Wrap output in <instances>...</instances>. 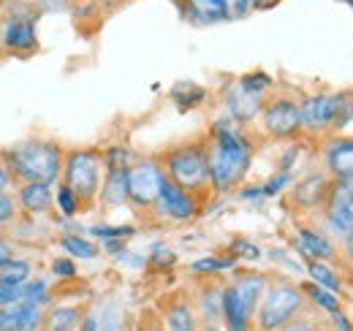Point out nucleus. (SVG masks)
Listing matches in <instances>:
<instances>
[{
	"label": "nucleus",
	"mask_w": 353,
	"mask_h": 331,
	"mask_svg": "<svg viewBox=\"0 0 353 331\" xmlns=\"http://www.w3.org/2000/svg\"><path fill=\"white\" fill-rule=\"evenodd\" d=\"M204 144L212 193H228L242 185L256 155V144L245 133V125L234 123L231 117H218L210 125V139Z\"/></svg>",
	"instance_id": "obj_1"
},
{
	"label": "nucleus",
	"mask_w": 353,
	"mask_h": 331,
	"mask_svg": "<svg viewBox=\"0 0 353 331\" xmlns=\"http://www.w3.org/2000/svg\"><path fill=\"white\" fill-rule=\"evenodd\" d=\"M3 163L8 168L11 179L19 182H44V185H57L60 171H63V158L65 147H60L52 139L30 136L22 141H14L11 147L0 150Z\"/></svg>",
	"instance_id": "obj_2"
},
{
	"label": "nucleus",
	"mask_w": 353,
	"mask_h": 331,
	"mask_svg": "<svg viewBox=\"0 0 353 331\" xmlns=\"http://www.w3.org/2000/svg\"><path fill=\"white\" fill-rule=\"evenodd\" d=\"M163 174L174 182L176 188L193 193L196 199H207L212 193L210 188V168H207V144L204 141H179L166 147L155 158Z\"/></svg>",
	"instance_id": "obj_3"
},
{
	"label": "nucleus",
	"mask_w": 353,
	"mask_h": 331,
	"mask_svg": "<svg viewBox=\"0 0 353 331\" xmlns=\"http://www.w3.org/2000/svg\"><path fill=\"white\" fill-rule=\"evenodd\" d=\"M266 277L259 269H239L234 277L223 285V310L221 326L225 331H253V315L259 307V299L264 293Z\"/></svg>",
	"instance_id": "obj_4"
},
{
	"label": "nucleus",
	"mask_w": 353,
	"mask_h": 331,
	"mask_svg": "<svg viewBox=\"0 0 353 331\" xmlns=\"http://www.w3.org/2000/svg\"><path fill=\"white\" fill-rule=\"evenodd\" d=\"M307 310V299L302 285L285 277H269L264 293L259 299L256 315H253V331H277L288 321L302 315Z\"/></svg>",
	"instance_id": "obj_5"
},
{
	"label": "nucleus",
	"mask_w": 353,
	"mask_h": 331,
	"mask_svg": "<svg viewBox=\"0 0 353 331\" xmlns=\"http://www.w3.org/2000/svg\"><path fill=\"white\" fill-rule=\"evenodd\" d=\"M60 182L68 185L77 193V199L82 204V212L92 207L98 201L101 182H103V158H101V150H95V147L65 150Z\"/></svg>",
	"instance_id": "obj_6"
},
{
	"label": "nucleus",
	"mask_w": 353,
	"mask_h": 331,
	"mask_svg": "<svg viewBox=\"0 0 353 331\" xmlns=\"http://www.w3.org/2000/svg\"><path fill=\"white\" fill-rule=\"evenodd\" d=\"M351 101V92H315L299 101V123L305 133H332L334 120L343 106Z\"/></svg>",
	"instance_id": "obj_7"
},
{
	"label": "nucleus",
	"mask_w": 353,
	"mask_h": 331,
	"mask_svg": "<svg viewBox=\"0 0 353 331\" xmlns=\"http://www.w3.org/2000/svg\"><path fill=\"white\" fill-rule=\"evenodd\" d=\"M163 168L155 158H136L128 168V204L136 212H150L158 201Z\"/></svg>",
	"instance_id": "obj_8"
},
{
	"label": "nucleus",
	"mask_w": 353,
	"mask_h": 331,
	"mask_svg": "<svg viewBox=\"0 0 353 331\" xmlns=\"http://www.w3.org/2000/svg\"><path fill=\"white\" fill-rule=\"evenodd\" d=\"M259 120L264 125L266 136L280 139V141H294L302 133L299 101L291 98V95H272V98H266Z\"/></svg>",
	"instance_id": "obj_9"
},
{
	"label": "nucleus",
	"mask_w": 353,
	"mask_h": 331,
	"mask_svg": "<svg viewBox=\"0 0 353 331\" xmlns=\"http://www.w3.org/2000/svg\"><path fill=\"white\" fill-rule=\"evenodd\" d=\"M0 49L8 54H33L39 49V19L28 11H11L0 19Z\"/></svg>",
	"instance_id": "obj_10"
},
{
	"label": "nucleus",
	"mask_w": 353,
	"mask_h": 331,
	"mask_svg": "<svg viewBox=\"0 0 353 331\" xmlns=\"http://www.w3.org/2000/svg\"><path fill=\"white\" fill-rule=\"evenodd\" d=\"M152 214H158L161 220H174V223H190L201 214V199H196L193 193L176 188L174 182L163 174V182H161V193H158V201L155 207L150 209Z\"/></svg>",
	"instance_id": "obj_11"
},
{
	"label": "nucleus",
	"mask_w": 353,
	"mask_h": 331,
	"mask_svg": "<svg viewBox=\"0 0 353 331\" xmlns=\"http://www.w3.org/2000/svg\"><path fill=\"white\" fill-rule=\"evenodd\" d=\"M318 212L323 214V231H332L334 242L353 234V188H343L332 182L323 199V207Z\"/></svg>",
	"instance_id": "obj_12"
},
{
	"label": "nucleus",
	"mask_w": 353,
	"mask_h": 331,
	"mask_svg": "<svg viewBox=\"0 0 353 331\" xmlns=\"http://www.w3.org/2000/svg\"><path fill=\"white\" fill-rule=\"evenodd\" d=\"M294 248L299 250L307 261H326V263H340V248L337 242L318 225L296 223L294 225Z\"/></svg>",
	"instance_id": "obj_13"
},
{
	"label": "nucleus",
	"mask_w": 353,
	"mask_h": 331,
	"mask_svg": "<svg viewBox=\"0 0 353 331\" xmlns=\"http://www.w3.org/2000/svg\"><path fill=\"white\" fill-rule=\"evenodd\" d=\"M264 103H266V95H259V92L245 90L236 79L223 90L225 117H231L234 123H239V125L256 123L259 114H261V109H264Z\"/></svg>",
	"instance_id": "obj_14"
},
{
	"label": "nucleus",
	"mask_w": 353,
	"mask_h": 331,
	"mask_svg": "<svg viewBox=\"0 0 353 331\" xmlns=\"http://www.w3.org/2000/svg\"><path fill=\"white\" fill-rule=\"evenodd\" d=\"M158 321L163 331H201V318L188 293H174L161 301Z\"/></svg>",
	"instance_id": "obj_15"
},
{
	"label": "nucleus",
	"mask_w": 353,
	"mask_h": 331,
	"mask_svg": "<svg viewBox=\"0 0 353 331\" xmlns=\"http://www.w3.org/2000/svg\"><path fill=\"white\" fill-rule=\"evenodd\" d=\"M323 166L334 185L353 188V139L351 136H332L323 147Z\"/></svg>",
	"instance_id": "obj_16"
},
{
	"label": "nucleus",
	"mask_w": 353,
	"mask_h": 331,
	"mask_svg": "<svg viewBox=\"0 0 353 331\" xmlns=\"http://www.w3.org/2000/svg\"><path fill=\"white\" fill-rule=\"evenodd\" d=\"M291 204L302 212H318L323 207V199L332 188V179L318 171V174H307L305 179H296V185H291Z\"/></svg>",
	"instance_id": "obj_17"
},
{
	"label": "nucleus",
	"mask_w": 353,
	"mask_h": 331,
	"mask_svg": "<svg viewBox=\"0 0 353 331\" xmlns=\"http://www.w3.org/2000/svg\"><path fill=\"white\" fill-rule=\"evenodd\" d=\"M14 201H17V209L25 212L28 217H41L54 209V193H52V185H44V182H19Z\"/></svg>",
	"instance_id": "obj_18"
},
{
	"label": "nucleus",
	"mask_w": 353,
	"mask_h": 331,
	"mask_svg": "<svg viewBox=\"0 0 353 331\" xmlns=\"http://www.w3.org/2000/svg\"><path fill=\"white\" fill-rule=\"evenodd\" d=\"M223 285H225V283H215L212 277H204L201 290L193 296V307H196L201 323H221Z\"/></svg>",
	"instance_id": "obj_19"
},
{
	"label": "nucleus",
	"mask_w": 353,
	"mask_h": 331,
	"mask_svg": "<svg viewBox=\"0 0 353 331\" xmlns=\"http://www.w3.org/2000/svg\"><path fill=\"white\" fill-rule=\"evenodd\" d=\"M85 307L79 304H65V301H54L44 307V323L41 331H77L82 323Z\"/></svg>",
	"instance_id": "obj_20"
},
{
	"label": "nucleus",
	"mask_w": 353,
	"mask_h": 331,
	"mask_svg": "<svg viewBox=\"0 0 353 331\" xmlns=\"http://www.w3.org/2000/svg\"><path fill=\"white\" fill-rule=\"evenodd\" d=\"M98 196L106 207H128V168L103 171V182H101Z\"/></svg>",
	"instance_id": "obj_21"
},
{
	"label": "nucleus",
	"mask_w": 353,
	"mask_h": 331,
	"mask_svg": "<svg viewBox=\"0 0 353 331\" xmlns=\"http://www.w3.org/2000/svg\"><path fill=\"white\" fill-rule=\"evenodd\" d=\"M310 283L318 285V288H326L332 293H340L345 288V280H343V272H340V263H326V261H307L305 266Z\"/></svg>",
	"instance_id": "obj_22"
},
{
	"label": "nucleus",
	"mask_w": 353,
	"mask_h": 331,
	"mask_svg": "<svg viewBox=\"0 0 353 331\" xmlns=\"http://www.w3.org/2000/svg\"><path fill=\"white\" fill-rule=\"evenodd\" d=\"M302 293L307 299V307L315 310V312H326V315H334V312H343L345 304H343V296L340 293H332L326 288H318L312 283H305L302 285Z\"/></svg>",
	"instance_id": "obj_23"
},
{
	"label": "nucleus",
	"mask_w": 353,
	"mask_h": 331,
	"mask_svg": "<svg viewBox=\"0 0 353 331\" xmlns=\"http://www.w3.org/2000/svg\"><path fill=\"white\" fill-rule=\"evenodd\" d=\"M57 245L63 248V252L68 258H74V261H95L101 255V248L92 239L82 237V234H63L57 239Z\"/></svg>",
	"instance_id": "obj_24"
},
{
	"label": "nucleus",
	"mask_w": 353,
	"mask_h": 331,
	"mask_svg": "<svg viewBox=\"0 0 353 331\" xmlns=\"http://www.w3.org/2000/svg\"><path fill=\"white\" fill-rule=\"evenodd\" d=\"M172 103H174L179 112H188V109H196L207 101V87L196 82H176L169 92Z\"/></svg>",
	"instance_id": "obj_25"
},
{
	"label": "nucleus",
	"mask_w": 353,
	"mask_h": 331,
	"mask_svg": "<svg viewBox=\"0 0 353 331\" xmlns=\"http://www.w3.org/2000/svg\"><path fill=\"white\" fill-rule=\"evenodd\" d=\"M185 14L196 25H212L225 19L221 0H185Z\"/></svg>",
	"instance_id": "obj_26"
},
{
	"label": "nucleus",
	"mask_w": 353,
	"mask_h": 331,
	"mask_svg": "<svg viewBox=\"0 0 353 331\" xmlns=\"http://www.w3.org/2000/svg\"><path fill=\"white\" fill-rule=\"evenodd\" d=\"M234 266H236V261L231 255H204L190 263V272L196 277H215L223 272H234Z\"/></svg>",
	"instance_id": "obj_27"
},
{
	"label": "nucleus",
	"mask_w": 353,
	"mask_h": 331,
	"mask_svg": "<svg viewBox=\"0 0 353 331\" xmlns=\"http://www.w3.org/2000/svg\"><path fill=\"white\" fill-rule=\"evenodd\" d=\"M33 277V266H30V261H25V258H11V261H6L3 266H0V285H14V288H19V285H25L28 280Z\"/></svg>",
	"instance_id": "obj_28"
},
{
	"label": "nucleus",
	"mask_w": 353,
	"mask_h": 331,
	"mask_svg": "<svg viewBox=\"0 0 353 331\" xmlns=\"http://www.w3.org/2000/svg\"><path fill=\"white\" fill-rule=\"evenodd\" d=\"M52 193H54V207H57V212H60L65 220H71V217H77V214L82 212V204H79L77 193H74L68 185L57 182V190H52Z\"/></svg>",
	"instance_id": "obj_29"
},
{
	"label": "nucleus",
	"mask_w": 353,
	"mask_h": 331,
	"mask_svg": "<svg viewBox=\"0 0 353 331\" xmlns=\"http://www.w3.org/2000/svg\"><path fill=\"white\" fill-rule=\"evenodd\" d=\"M90 234L95 237V239H131L133 234H136V228H133L131 223H117V225H112V223H92L90 225Z\"/></svg>",
	"instance_id": "obj_30"
},
{
	"label": "nucleus",
	"mask_w": 353,
	"mask_h": 331,
	"mask_svg": "<svg viewBox=\"0 0 353 331\" xmlns=\"http://www.w3.org/2000/svg\"><path fill=\"white\" fill-rule=\"evenodd\" d=\"M101 158H103V171H120V168H131V163L136 161L131 150H128V147H123V144H114V147L103 150V152H101Z\"/></svg>",
	"instance_id": "obj_31"
},
{
	"label": "nucleus",
	"mask_w": 353,
	"mask_h": 331,
	"mask_svg": "<svg viewBox=\"0 0 353 331\" xmlns=\"http://www.w3.org/2000/svg\"><path fill=\"white\" fill-rule=\"evenodd\" d=\"M228 255H231L234 261H248V263H253V261L261 258V248H259L253 239H248V237H234V239L228 242Z\"/></svg>",
	"instance_id": "obj_32"
},
{
	"label": "nucleus",
	"mask_w": 353,
	"mask_h": 331,
	"mask_svg": "<svg viewBox=\"0 0 353 331\" xmlns=\"http://www.w3.org/2000/svg\"><path fill=\"white\" fill-rule=\"evenodd\" d=\"M52 299V288L44 277H30L25 285H22V301H33V304H41L46 307Z\"/></svg>",
	"instance_id": "obj_33"
},
{
	"label": "nucleus",
	"mask_w": 353,
	"mask_h": 331,
	"mask_svg": "<svg viewBox=\"0 0 353 331\" xmlns=\"http://www.w3.org/2000/svg\"><path fill=\"white\" fill-rule=\"evenodd\" d=\"M147 263L155 266V269H172L176 263V252L166 242H152L150 255H147Z\"/></svg>",
	"instance_id": "obj_34"
},
{
	"label": "nucleus",
	"mask_w": 353,
	"mask_h": 331,
	"mask_svg": "<svg viewBox=\"0 0 353 331\" xmlns=\"http://www.w3.org/2000/svg\"><path fill=\"white\" fill-rule=\"evenodd\" d=\"M326 323L318 318V312L315 310H305L302 315H296L294 321H288L283 329H277V331H318V329H323Z\"/></svg>",
	"instance_id": "obj_35"
},
{
	"label": "nucleus",
	"mask_w": 353,
	"mask_h": 331,
	"mask_svg": "<svg viewBox=\"0 0 353 331\" xmlns=\"http://www.w3.org/2000/svg\"><path fill=\"white\" fill-rule=\"evenodd\" d=\"M236 82L242 84L245 90H250V92H259V95H266L269 90H272V84L274 79L266 74V71H250V74H242Z\"/></svg>",
	"instance_id": "obj_36"
},
{
	"label": "nucleus",
	"mask_w": 353,
	"mask_h": 331,
	"mask_svg": "<svg viewBox=\"0 0 353 331\" xmlns=\"http://www.w3.org/2000/svg\"><path fill=\"white\" fill-rule=\"evenodd\" d=\"M294 185V174L291 171H277L272 174L266 182H261V190H264V199H272V196H280L285 188Z\"/></svg>",
	"instance_id": "obj_37"
},
{
	"label": "nucleus",
	"mask_w": 353,
	"mask_h": 331,
	"mask_svg": "<svg viewBox=\"0 0 353 331\" xmlns=\"http://www.w3.org/2000/svg\"><path fill=\"white\" fill-rule=\"evenodd\" d=\"M44 323V307L33 301H22V331H41Z\"/></svg>",
	"instance_id": "obj_38"
},
{
	"label": "nucleus",
	"mask_w": 353,
	"mask_h": 331,
	"mask_svg": "<svg viewBox=\"0 0 353 331\" xmlns=\"http://www.w3.org/2000/svg\"><path fill=\"white\" fill-rule=\"evenodd\" d=\"M49 272H52L57 280H74V277L79 274V266H77L74 258H68V255H57V258H52Z\"/></svg>",
	"instance_id": "obj_39"
},
{
	"label": "nucleus",
	"mask_w": 353,
	"mask_h": 331,
	"mask_svg": "<svg viewBox=\"0 0 353 331\" xmlns=\"http://www.w3.org/2000/svg\"><path fill=\"white\" fill-rule=\"evenodd\" d=\"M0 331H22V301L0 307Z\"/></svg>",
	"instance_id": "obj_40"
},
{
	"label": "nucleus",
	"mask_w": 353,
	"mask_h": 331,
	"mask_svg": "<svg viewBox=\"0 0 353 331\" xmlns=\"http://www.w3.org/2000/svg\"><path fill=\"white\" fill-rule=\"evenodd\" d=\"M17 217H19V209H17L14 196L0 190V228H3V225H8V223H14Z\"/></svg>",
	"instance_id": "obj_41"
},
{
	"label": "nucleus",
	"mask_w": 353,
	"mask_h": 331,
	"mask_svg": "<svg viewBox=\"0 0 353 331\" xmlns=\"http://www.w3.org/2000/svg\"><path fill=\"white\" fill-rule=\"evenodd\" d=\"M225 19H242L250 14V0H221Z\"/></svg>",
	"instance_id": "obj_42"
},
{
	"label": "nucleus",
	"mask_w": 353,
	"mask_h": 331,
	"mask_svg": "<svg viewBox=\"0 0 353 331\" xmlns=\"http://www.w3.org/2000/svg\"><path fill=\"white\" fill-rule=\"evenodd\" d=\"M98 248H101V252H106V255L117 258L120 252H125V250H128V242H125V239H103Z\"/></svg>",
	"instance_id": "obj_43"
},
{
	"label": "nucleus",
	"mask_w": 353,
	"mask_h": 331,
	"mask_svg": "<svg viewBox=\"0 0 353 331\" xmlns=\"http://www.w3.org/2000/svg\"><path fill=\"white\" fill-rule=\"evenodd\" d=\"M239 199L242 201H261L264 199V190H261V185H245L239 190Z\"/></svg>",
	"instance_id": "obj_44"
},
{
	"label": "nucleus",
	"mask_w": 353,
	"mask_h": 331,
	"mask_svg": "<svg viewBox=\"0 0 353 331\" xmlns=\"http://www.w3.org/2000/svg\"><path fill=\"white\" fill-rule=\"evenodd\" d=\"M136 331H163V326H161V321H158L155 312H147V315L139 321V329Z\"/></svg>",
	"instance_id": "obj_45"
},
{
	"label": "nucleus",
	"mask_w": 353,
	"mask_h": 331,
	"mask_svg": "<svg viewBox=\"0 0 353 331\" xmlns=\"http://www.w3.org/2000/svg\"><path fill=\"white\" fill-rule=\"evenodd\" d=\"M17 182L11 179V174H8V168H6V163H3V155H0V190L3 193H11V188H14Z\"/></svg>",
	"instance_id": "obj_46"
},
{
	"label": "nucleus",
	"mask_w": 353,
	"mask_h": 331,
	"mask_svg": "<svg viewBox=\"0 0 353 331\" xmlns=\"http://www.w3.org/2000/svg\"><path fill=\"white\" fill-rule=\"evenodd\" d=\"M77 331H101V323H98V315L95 312H85L82 315V323Z\"/></svg>",
	"instance_id": "obj_47"
},
{
	"label": "nucleus",
	"mask_w": 353,
	"mask_h": 331,
	"mask_svg": "<svg viewBox=\"0 0 353 331\" xmlns=\"http://www.w3.org/2000/svg\"><path fill=\"white\" fill-rule=\"evenodd\" d=\"M14 258V245L6 239V237H0V266L6 263V261H11Z\"/></svg>",
	"instance_id": "obj_48"
},
{
	"label": "nucleus",
	"mask_w": 353,
	"mask_h": 331,
	"mask_svg": "<svg viewBox=\"0 0 353 331\" xmlns=\"http://www.w3.org/2000/svg\"><path fill=\"white\" fill-rule=\"evenodd\" d=\"M277 0H250V11L253 8H272Z\"/></svg>",
	"instance_id": "obj_49"
},
{
	"label": "nucleus",
	"mask_w": 353,
	"mask_h": 331,
	"mask_svg": "<svg viewBox=\"0 0 353 331\" xmlns=\"http://www.w3.org/2000/svg\"><path fill=\"white\" fill-rule=\"evenodd\" d=\"M201 331H225L221 323H201Z\"/></svg>",
	"instance_id": "obj_50"
},
{
	"label": "nucleus",
	"mask_w": 353,
	"mask_h": 331,
	"mask_svg": "<svg viewBox=\"0 0 353 331\" xmlns=\"http://www.w3.org/2000/svg\"><path fill=\"white\" fill-rule=\"evenodd\" d=\"M318 331H332V329H329V326H323V329H318Z\"/></svg>",
	"instance_id": "obj_51"
}]
</instances>
